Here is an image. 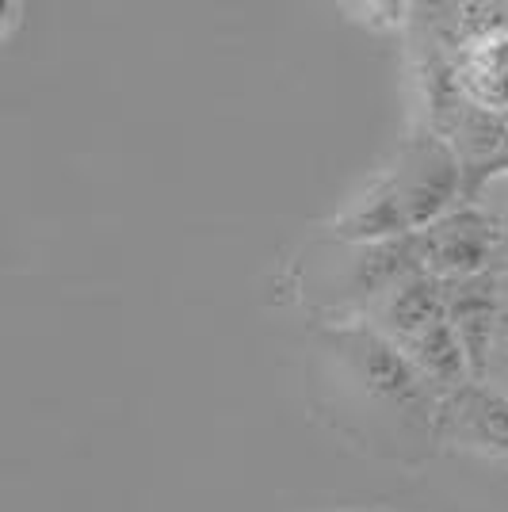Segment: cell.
Masks as SVG:
<instances>
[{
  "label": "cell",
  "mask_w": 508,
  "mask_h": 512,
  "mask_svg": "<svg viewBox=\"0 0 508 512\" xmlns=\"http://www.w3.org/2000/svg\"><path fill=\"white\" fill-rule=\"evenodd\" d=\"M386 180L398 192L409 234L428 230L447 211H455L463 199V165H459L455 150L440 138L409 142L398 165L386 172Z\"/></svg>",
  "instance_id": "obj_1"
},
{
  "label": "cell",
  "mask_w": 508,
  "mask_h": 512,
  "mask_svg": "<svg viewBox=\"0 0 508 512\" xmlns=\"http://www.w3.org/2000/svg\"><path fill=\"white\" fill-rule=\"evenodd\" d=\"M417 249L428 276L444 283L478 279L486 276L489 260L497 253V226L478 207H455L417 234Z\"/></svg>",
  "instance_id": "obj_2"
},
{
  "label": "cell",
  "mask_w": 508,
  "mask_h": 512,
  "mask_svg": "<svg viewBox=\"0 0 508 512\" xmlns=\"http://www.w3.org/2000/svg\"><path fill=\"white\" fill-rule=\"evenodd\" d=\"M348 356H352L363 390L375 394L379 402L398 409L428 406V383L398 341L371 333V329H356V333H348Z\"/></svg>",
  "instance_id": "obj_3"
},
{
  "label": "cell",
  "mask_w": 508,
  "mask_h": 512,
  "mask_svg": "<svg viewBox=\"0 0 508 512\" xmlns=\"http://www.w3.org/2000/svg\"><path fill=\"white\" fill-rule=\"evenodd\" d=\"M447 325L463 344L470 371L482 375L489 360V344L497 333V291L486 276L459 279L455 287L447 283Z\"/></svg>",
  "instance_id": "obj_4"
},
{
  "label": "cell",
  "mask_w": 508,
  "mask_h": 512,
  "mask_svg": "<svg viewBox=\"0 0 508 512\" xmlns=\"http://www.w3.org/2000/svg\"><path fill=\"white\" fill-rule=\"evenodd\" d=\"M459 85L478 111L508 115V31L478 35L466 46L463 65H459Z\"/></svg>",
  "instance_id": "obj_5"
},
{
  "label": "cell",
  "mask_w": 508,
  "mask_h": 512,
  "mask_svg": "<svg viewBox=\"0 0 508 512\" xmlns=\"http://www.w3.org/2000/svg\"><path fill=\"white\" fill-rule=\"evenodd\" d=\"M451 413L466 444L508 463V394L482 383H466L451 398Z\"/></svg>",
  "instance_id": "obj_6"
},
{
  "label": "cell",
  "mask_w": 508,
  "mask_h": 512,
  "mask_svg": "<svg viewBox=\"0 0 508 512\" xmlns=\"http://www.w3.org/2000/svg\"><path fill=\"white\" fill-rule=\"evenodd\" d=\"M337 234L344 241H356V245H379V241L409 237L398 192H394V184L386 176H379L375 184H367L356 195V203L337 218Z\"/></svg>",
  "instance_id": "obj_7"
},
{
  "label": "cell",
  "mask_w": 508,
  "mask_h": 512,
  "mask_svg": "<svg viewBox=\"0 0 508 512\" xmlns=\"http://www.w3.org/2000/svg\"><path fill=\"white\" fill-rule=\"evenodd\" d=\"M382 318H386V329L398 341H409V337H417L424 329L440 325V321H447V283L428 276V272L409 276L386 295Z\"/></svg>",
  "instance_id": "obj_8"
},
{
  "label": "cell",
  "mask_w": 508,
  "mask_h": 512,
  "mask_svg": "<svg viewBox=\"0 0 508 512\" xmlns=\"http://www.w3.org/2000/svg\"><path fill=\"white\" fill-rule=\"evenodd\" d=\"M402 348L428 386H440V390H451V394H455V390H463V386L474 379L463 344H459L455 329H451L447 321H440V325H432V329H424L417 337L402 341Z\"/></svg>",
  "instance_id": "obj_9"
},
{
  "label": "cell",
  "mask_w": 508,
  "mask_h": 512,
  "mask_svg": "<svg viewBox=\"0 0 508 512\" xmlns=\"http://www.w3.org/2000/svg\"><path fill=\"white\" fill-rule=\"evenodd\" d=\"M424 272L421 249H417V234L394 237V241H379V245H363V256L356 260V283L360 295H379V291H394L398 283L409 276Z\"/></svg>",
  "instance_id": "obj_10"
},
{
  "label": "cell",
  "mask_w": 508,
  "mask_h": 512,
  "mask_svg": "<svg viewBox=\"0 0 508 512\" xmlns=\"http://www.w3.org/2000/svg\"><path fill=\"white\" fill-rule=\"evenodd\" d=\"M20 4H8V0H0V39H8L16 27H20Z\"/></svg>",
  "instance_id": "obj_11"
}]
</instances>
